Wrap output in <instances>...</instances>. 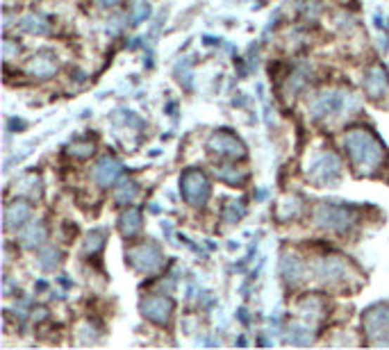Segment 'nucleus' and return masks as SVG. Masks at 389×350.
I'll list each match as a JSON object with an SVG mask.
<instances>
[{"label": "nucleus", "instance_id": "f257e3e1", "mask_svg": "<svg viewBox=\"0 0 389 350\" xmlns=\"http://www.w3.org/2000/svg\"><path fill=\"white\" fill-rule=\"evenodd\" d=\"M344 145L359 171L371 173L374 169L381 167V162L385 160V150H383L381 141L366 130H351L346 134Z\"/></svg>", "mask_w": 389, "mask_h": 350}, {"label": "nucleus", "instance_id": "f03ea898", "mask_svg": "<svg viewBox=\"0 0 389 350\" xmlns=\"http://www.w3.org/2000/svg\"><path fill=\"white\" fill-rule=\"evenodd\" d=\"M353 219H355V214H353L351 207L333 205V202H324V205H319L317 212H314L317 226L328 228V230H337V232L351 228Z\"/></svg>", "mask_w": 389, "mask_h": 350}, {"label": "nucleus", "instance_id": "7ed1b4c3", "mask_svg": "<svg viewBox=\"0 0 389 350\" xmlns=\"http://www.w3.org/2000/svg\"><path fill=\"white\" fill-rule=\"evenodd\" d=\"M348 101H353L351 93H344V91H326V93H319L317 98L310 105V112L317 119L321 116H333V114H342L348 112Z\"/></svg>", "mask_w": 389, "mask_h": 350}, {"label": "nucleus", "instance_id": "20e7f679", "mask_svg": "<svg viewBox=\"0 0 389 350\" xmlns=\"http://www.w3.org/2000/svg\"><path fill=\"white\" fill-rule=\"evenodd\" d=\"M339 175H342V164H339V160L335 157L333 153L317 155L312 167H310V178H312L314 184H321V187L333 184Z\"/></svg>", "mask_w": 389, "mask_h": 350}, {"label": "nucleus", "instance_id": "39448f33", "mask_svg": "<svg viewBox=\"0 0 389 350\" xmlns=\"http://www.w3.org/2000/svg\"><path fill=\"white\" fill-rule=\"evenodd\" d=\"M182 196L187 202H191V205H203V202L208 200L210 196V184L205 180V175H203L200 171H187L182 175Z\"/></svg>", "mask_w": 389, "mask_h": 350}, {"label": "nucleus", "instance_id": "423d86ee", "mask_svg": "<svg viewBox=\"0 0 389 350\" xmlns=\"http://www.w3.org/2000/svg\"><path fill=\"white\" fill-rule=\"evenodd\" d=\"M128 257H130V264L134 268L144 271V273H153L162 264V252L155 244H141L137 248H132Z\"/></svg>", "mask_w": 389, "mask_h": 350}, {"label": "nucleus", "instance_id": "0eeeda50", "mask_svg": "<svg viewBox=\"0 0 389 350\" xmlns=\"http://www.w3.org/2000/svg\"><path fill=\"white\" fill-rule=\"evenodd\" d=\"M208 145H210V150L219 153L221 157H241V155H244V145H241V141L228 132L212 134Z\"/></svg>", "mask_w": 389, "mask_h": 350}, {"label": "nucleus", "instance_id": "6e6552de", "mask_svg": "<svg viewBox=\"0 0 389 350\" xmlns=\"http://www.w3.org/2000/svg\"><path fill=\"white\" fill-rule=\"evenodd\" d=\"M171 309H173V303L164 296H151L141 303L144 316L158 320V323H167L169 316H171Z\"/></svg>", "mask_w": 389, "mask_h": 350}, {"label": "nucleus", "instance_id": "1a4fd4ad", "mask_svg": "<svg viewBox=\"0 0 389 350\" xmlns=\"http://www.w3.org/2000/svg\"><path fill=\"white\" fill-rule=\"evenodd\" d=\"M346 273H348V264L339 257H326V259H321L317 266V278H321L324 282L346 280Z\"/></svg>", "mask_w": 389, "mask_h": 350}, {"label": "nucleus", "instance_id": "9d476101", "mask_svg": "<svg viewBox=\"0 0 389 350\" xmlns=\"http://www.w3.org/2000/svg\"><path fill=\"white\" fill-rule=\"evenodd\" d=\"M91 175H94L96 182L107 187V184H112L121 175V164L116 160H112V157H103L98 164H96V169H94Z\"/></svg>", "mask_w": 389, "mask_h": 350}, {"label": "nucleus", "instance_id": "9b49d317", "mask_svg": "<svg viewBox=\"0 0 389 350\" xmlns=\"http://www.w3.org/2000/svg\"><path fill=\"white\" fill-rule=\"evenodd\" d=\"M364 325L371 335H383L389 328V307L378 305L374 309H369L366 316H364Z\"/></svg>", "mask_w": 389, "mask_h": 350}, {"label": "nucleus", "instance_id": "f8f14e48", "mask_svg": "<svg viewBox=\"0 0 389 350\" xmlns=\"http://www.w3.org/2000/svg\"><path fill=\"white\" fill-rule=\"evenodd\" d=\"M387 73L381 69V66H371V69L366 71V77H364V89L369 96H374V98H378V96H383L385 89H387Z\"/></svg>", "mask_w": 389, "mask_h": 350}, {"label": "nucleus", "instance_id": "ddd939ff", "mask_svg": "<svg viewBox=\"0 0 389 350\" xmlns=\"http://www.w3.org/2000/svg\"><path fill=\"white\" fill-rule=\"evenodd\" d=\"M57 69V62H55V55L51 53H39L37 57H32L30 66H27V71H30L34 77H51Z\"/></svg>", "mask_w": 389, "mask_h": 350}, {"label": "nucleus", "instance_id": "4468645a", "mask_svg": "<svg viewBox=\"0 0 389 350\" xmlns=\"http://www.w3.org/2000/svg\"><path fill=\"white\" fill-rule=\"evenodd\" d=\"M30 205L27 202H12L7 209H5V223H7V230H14L18 226H23V223L30 219Z\"/></svg>", "mask_w": 389, "mask_h": 350}, {"label": "nucleus", "instance_id": "2eb2a0df", "mask_svg": "<svg viewBox=\"0 0 389 350\" xmlns=\"http://www.w3.org/2000/svg\"><path fill=\"white\" fill-rule=\"evenodd\" d=\"M280 268H283V278L287 282H298L300 278H303V261H300L296 255H285Z\"/></svg>", "mask_w": 389, "mask_h": 350}, {"label": "nucleus", "instance_id": "dca6fc26", "mask_svg": "<svg viewBox=\"0 0 389 350\" xmlns=\"http://www.w3.org/2000/svg\"><path fill=\"white\" fill-rule=\"evenodd\" d=\"M139 228H141V214L139 209L132 207L121 216V232L125 237H132V235H137Z\"/></svg>", "mask_w": 389, "mask_h": 350}, {"label": "nucleus", "instance_id": "f3484780", "mask_svg": "<svg viewBox=\"0 0 389 350\" xmlns=\"http://www.w3.org/2000/svg\"><path fill=\"white\" fill-rule=\"evenodd\" d=\"M44 239H46V230H44L42 223H30V226L21 232V241H23V246H27V248L39 246Z\"/></svg>", "mask_w": 389, "mask_h": 350}, {"label": "nucleus", "instance_id": "a211bd4d", "mask_svg": "<svg viewBox=\"0 0 389 350\" xmlns=\"http://www.w3.org/2000/svg\"><path fill=\"white\" fill-rule=\"evenodd\" d=\"M21 27L25 32H32V34H46L48 30H51L48 21L44 16H39V14H27L21 21Z\"/></svg>", "mask_w": 389, "mask_h": 350}, {"label": "nucleus", "instance_id": "6ab92c4d", "mask_svg": "<svg viewBox=\"0 0 389 350\" xmlns=\"http://www.w3.org/2000/svg\"><path fill=\"white\" fill-rule=\"evenodd\" d=\"M300 314H303L305 318H319L321 314H324V300L317 298V296H307L303 303H300Z\"/></svg>", "mask_w": 389, "mask_h": 350}, {"label": "nucleus", "instance_id": "aec40b11", "mask_svg": "<svg viewBox=\"0 0 389 350\" xmlns=\"http://www.w3.org/2000/svg\"><path fill=\"white\" fill-rule=\"evenodd\" d=\"M134 196H137V184H134L132 180L121 182V187L114 191V198H116V202H121V205H128Z\"/></svg>", "mask_w": 389, "mask_h": 350}, {"label": "nucleus", "instance_id": "412c9836", "mask_svg": "<svg viewBox=\"0 0 389 350\" xmlns=\"http://www.w3.org/2000/svg\"><path fill=\"white\" fill-rule=\"evenodd\" d=\"M16 191L25 193V196H39V178L37 175H25L21 182H16Z\"/></svg>", "mask_w": 389, "mask_h": 350}, {"label": "nucleus", "instance_id": "4be33fe9", "mask_svg": "<svg viewBox=\"0 0 389 350\" xmlns=\"http://www.w3.org/2000/svg\"><path fill=\"white\" fill-rule=\"evenodd\" d=\"M300 209H303V205H300L298 198H287L283 205H280L278 214H280V219H296Z\"/></svg>", "mask_w": 389, "mask_h": 350}, {"label": "nucleus", "instance_id": "5701e85b", "mask_svg": "<svg viewBox=\"0 0 389 350\" xmlns=\"http://www.w3.org/2000/svg\"><path fill=\"white\" fill-rule=\"evenodd\" d=\"M103 246H105V232L96 230V232H91L89 237H87V241H84V252H91V255H96V252H98Z\"/></svg>", "mask_w": 389, "mask_h": 350}, {"label": "nucleus", "instance_id": "b1692460", "mask_svg": "<svg viewBox=\"0 0 389 350\" xmlns=\"http://www.w3.org/2000/svg\"><path fill=\"white\" fill-rule=\"evenodd\" d=\"M53 257H60V252H57L55 248H44L42 252H39V266L42 268H46V271H51V268H55L60 261H53Z\"/></svg>", "mask_w": 389, "mask_h": 350}, {"label": "nucleus", "instance_id": "393cba45", "mask_svg": "<svg viewBox=\"0 0 389 350\" xmlns=\"http://www.w3.org/2000/svg\"><path fill=\"white\" fill-rule=\"evenodd\" d=\"M217 175L221 180L232 182V184H237V182L244 180V173H239L237 167H221V169H217Z\"/></svg>", "mask_w": 389, "mask_h": 350}, {"label": "nucleus", "instance_id": "a878e982", "mask_svg": "<svg viewBox=\"0 0 389 350\" xmlns=\"http://www.w3.org/2000/svg\"><path fill=\"white\" fill-rule=\"evenodd\" d=\"M69 153L77 155V157H89V155L94 153V143L91 141H73Z\"/></svg>", "mask_w": 389, "mask_h": 350}, {"label": "nucleus", "instance_id": "bb28decb", "mask_svg": "<svg viewBox=\"0 0 389 350\" xmlns=\"http://www.w3.org/2000/svg\"><path fill=\"white\" fill-rule=\"evenodd\" d=\"M237 202H230V205L223 209V219H226V223H235L237 219H241L244 216V209L241 207H235Z\"/></svg>", "mask_w": 389, "mask_h": 350}, {"label": "nucleus", "instance_id": "cd10ccee", "mask_svg": "<svg viewBox=\"0 0 389 350\" xmlns=\"http://www.w3.org/2000/svg\"><path fill=\"white\" fill-rule=\"evenodd\" d=\"M96 3H98L101 7H112V5L119 3V0H96Z\"/></svg>", "mask_w": 389, "mask_h": 350}]
</instances>
